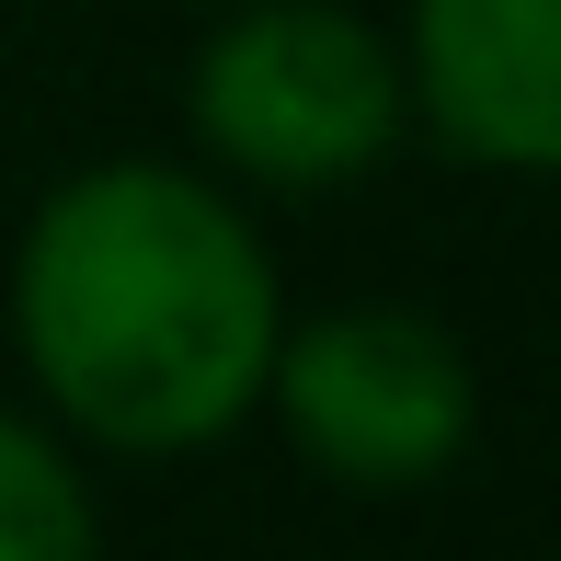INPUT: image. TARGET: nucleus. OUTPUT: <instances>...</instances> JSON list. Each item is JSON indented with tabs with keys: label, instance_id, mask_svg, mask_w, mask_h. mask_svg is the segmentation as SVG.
<instances>
[{
	"label": "nucleus",
	"instance_id": "39448f33",
	"mask_svg": "<svg viewBox=\"0 0 561 561\" xmlns=\"http://www.w3.org/2000/svg\"><path fill=\"white\" fill-rule=\"evenodd\" d=\"M92 539H104L92 458L35 401H0V561H81Z\"/></svg>",
	"mask_w": 561,
	"mask_h": 561
},
{
	"label": "nucleus",
	"instance_id": "f03ea898",
	"mask_svg": "<svg viewBox=\"0 0 561 561\" xmlns=\"http://www.w3.org/2000/svg\"><path fill=\"white\" fill-rule=\"evenodd\" d=\"M184 58V149L252 207L355 195L413 149L401 35L367 0H207Z\"/></svg>",
	"mask_w": 561,
	"mask_h": 561
},
{
	"label": "nucleus",
	"instance_id": "7ed1b4c3",
	"mask_svg": "<svg viewBox=\"0 0 561 561\" xmlns=\"http://www.w3.org/2000/svg\"><path fill=\"white\" fill-rule=\"evenodd\" d=\"M298 447L321 493L355 504H424L481 447V355L424 298H333L287 310L264 367V413Z\"/></svg>",
	"mask_w": 561,
	"mask_h": 561
},
{
	"label": "nucleus",
	"instance_id": "20e7f679",
	"mask_svg": "<svg viewBox=\"0 0 561 561\" xmlns=\"http://www.w3.org/2000/svg\"><path fill=\"white\" fill-rule=\"evenodd\" d=\"M413 138L470 172L561 184V0H401Z\"/></svg>",
	"mask_w": 561,
	"mask_h": 561
},
{
	"label": "nucleus",
	"instance_id": "f257e3e1",
	"mask_svg": "<svg viewBox=\"0 0 561 561\" xmlns=\"http://www.w3.org/2000/svg\"><path fill=\"white\" fill-rule=\"evenodd\" d=\"M287 264L241 184L195 149H104L58 172L12 229L0 333L81 458H207L264 413L287 333Z\"/></svg>",
	"mask_w": 561,
	"mask_h": 561
}]
</instances>
